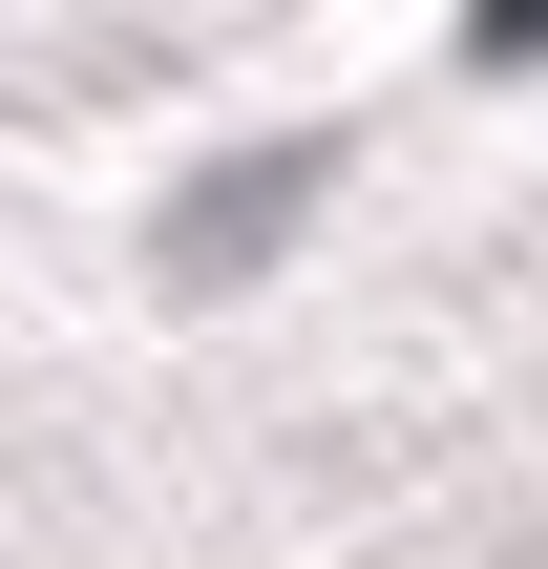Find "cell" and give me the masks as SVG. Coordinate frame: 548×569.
Masks as SVG:
<instances>
[{"label": "cell", "mask_w": 548, "mask_h": 569, "mask_svg": "<svg viewBox=\"0 0 548 569\" xmlns=\"http://www.w3.org/2000/svg\"><path fill=\"white\" fill-rule=\"evenodd\" d=\"M465 63H548V0H465Z\"/></svg>", "instance_id": "cell-2"}, {"label": "cell", "mask_w": 548, "mask_h": 569, "mask_svg": "<svg viewBox=\"0 0 548 569\" xmlns=\"http://www.w3.org/2000/svg\"><path fill=\"white\" fill-rule=\"evenodd\" d=\"M317 169H338V148H253V169H211V190L169 211V274H253V253L317 211Z\"/></svg>", "instance_id": "cell-1"}]
</instances>
